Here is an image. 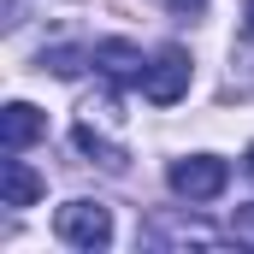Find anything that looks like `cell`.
<instances>
[{"instance_id":"cell-1","label":"cell","mask_w":254,"mask_h":254,"mask_svg":"<svg viewBox=\"0 0 254 254\" xmlns=\"http://www.w3.org/2000/svg\"><path fill=\"white\" fill-rule=\"evenodd\" d=\"M54 237L71 243V249H107L113 243V213L101 207V201H65L60 213H54Z\"/></svg>"},{"instance_id":"cell-2","label":"cell","mask_w":254,"mask_h":254,"mask_svg":"<svg viewBox=\"0 0 254 254\" xmlns=\"http://www.w3.org/2000/svg\"><path fill=\"white\" fill-rule=\"evenodd\" d=\"M190 54L172 42V48H160L154 60H148V77H142V95L154 101V107H172V101H184L190 95Z\"/></svg>"},{"instance_id":"cell-3","label":"cell","mask_w":254,"mask_h":254,"mask_svg":"<svg viewBox=\"0 0 254 254\" xmlns=\"http://www.w3.org/2000/svg\"><path fill=\"white\" fill-rule=\"evenodd\" d=\"M225 184H231V166L219 154H190V160L172 166V190L184 195V201H219Z\"/></svg>"},{"instance_id":"cell-4","label":"cell","mask_w":254,"mask_h":254,"mask_svg":"<svg viewBox=\"0 0 254 254\" xmlns=\"http://www.w3.org/2000/svg\"><path fill=\"white\" fill-rule=\"evenodd\" d=\"M95 65H101L113 83H142V77H148V60H142V48H136V42H119V36L95 48Z\"/></svg>"},{"instance_id":"cell-5","label":"cell","mask_w":254,"mask_h":254,"mask_svg":"<svg viewBox=\"0 0 254 254\" xmlns=\"http://www.w3.org/2000/svg\"><path fill=\"white\" fill-rule=\"evenodd\" d=\"M42 130H48V125H42V113H36L30 101H12V107L0 113V142H6V154H24Z\"/></svg>"},{"instance_id":"cell-6","label":"cell","mask_w":254,"mask_h":254,"mask_svg":"<svg viewBox=\"0 0 254 254\" xmlns=\"http://www.w3.org/2000/svg\"><path fill=\"white\" fill-rule=\"evenodd\" d=\"M0 190H6V207H36V195H42V178L12 154V160H0Z\"/></svg>"},{"instance_id":"cell-7","label":"cell","mask_w":254,"mask_h":254,"mask_svg":"<svg viewBox=\"0 0 254 254\" xmlns=\"http://www.w3.org/2000/svg\"><path fill=\"white\" fill-rule=\"evenodd\" d=\"M77 148H83V154H101V166H113V172L125 166V154H119L113 142H101V136H95L89 125H77Z\"/></svg>"},{"instance_id":"cell-8","label":"cell","mask_w":254,"mask_h":254,"mask_svg":"<svg viewBox=\"0 0 254 254\" xmlns=\"http://www.w3.org/2000/svg\"><path fill=\"white\" fill-rule=\"evenodd\" d=\"M42 65H48L54 77H77V71H83V54H77V48H54V54H42Z\"/></svg>"},{"instance_id":"cell-9","label":"cell","mask_w":254,"mask_h":254,"mask_svg":"<svg viewBox=\"0 0 254 254\" xmlns=\"http://www.w3.org/2000/svg\"><path fill=\"white\" fill-rule=\"evenodd\" d=\"M154 6H166V12H178V18H195V12H207V0H154Z\"/></svg>"},{"instance_id":"cell-10","label":"cell","mask_w":254,"mask_h":254,"mask_svg":"<svg viewBox=\"0 0 254 254\" xmlns=\"http://www.w3.org/2000/svg\"><path fill=\"white\" fill-rule=\"evenodd\" d=\"M237 237H243V243H254V207H243V213H237Z\"/></svg>"},{"instance_id":"cell-11","label":"cell","mask_w":254,"mask_h":254,"mask_svg":"<svg viewBox=\"0 0 254 254\" xmlns=\"http://www.w3.org/2000/svg\"><path fill=\"white\" fill-rule=\"evenodd\" d=\"M243 18H249V30H254V0H249V6H243Z\"/></svg>"},{"instance_id":"cell-12","label":"cell","mask_w":254,"mask_h":254,"mask_svg":"<svg viewBox=\"0 0 254 254\" xmlns=\"http://www.w3.org/2000/svg\"><path fill=\"white\" fill-rule=\"evenodd\" d=\"M249 178H254V142H249Z\"/></svg>"}]
</instances>
